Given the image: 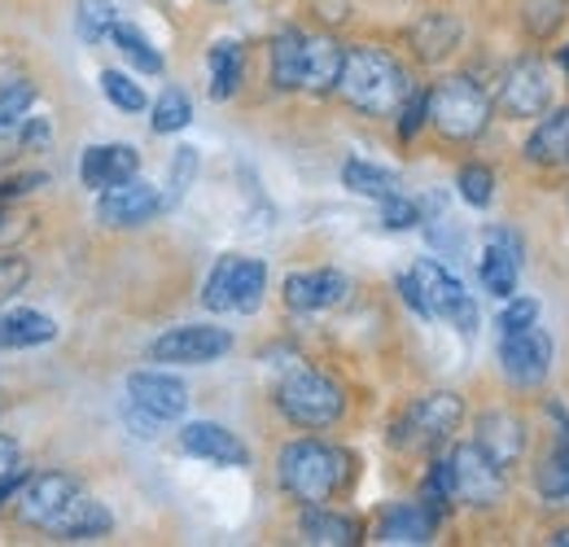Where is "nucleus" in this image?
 I'll return each mask as SVG.
<instances>
[{"label":"nucleus","mask_w":569,"mask_h":547,"mask_svg":"<svg viewBox=\"0 0 569 547\" xmlns=\"http://www.w3.org/2000/svg\"><path fill=\"white\" fill-rule=\"evenodd\" d=\"M338 92L363 115L390 119L412 97V79L386 49L359 44V49H347V62H342V74H338Z\"/></svg>","instance_id":"nucleus-1"},{"label":"nucleus","mask_w":569,"mask_h":547,"mask_svg":"<svg viewBox=\"0 0 569 547\" xmlns=\"http://www.w3.org/2000/svg\"><path fill=\"white\" fill-rule=\"evenodd\" d=\"M399 289H403V302H408L417 316H426V320H447V325H456L465 338H473V329H478V307H473V298L465 294V285L447 272L438 259H417L412 272L399 276Z\"/></svg>","instance_id":"nucleus-2"},{"label":"nucleus","mask_w":569,"mask_h":547,"mask_svg":"<svg viewBox=\"0 0 569 547\" xmlns=\"http://www.w3.org/2000/svg\"><path fill=\"white\" fill-rule=\"evenodd\" d=\"M281 486L298 504H329L347 481V456L329 442L298 438L281 451Z\"/></svg>","instance_id":"nucleus-3"},{"label":"nucleus","mask_w":569,"mask_h":547,"mask_svg":"<svg viewBox=\"0 0 569 547\" xmlns=\"http://www.w3.org/2000/svg\"><path fill=\"white\" fill-rule=\"evenodd\" d=\"M429 123L447 140H478L491 123V101L473 79L451 74L429 88Z\"/></svg>","instance_id":"nucleus-4"},{"label":"nucleus","mask_w":569,"mask_h":547,"mask_svg":"<svg viewBox=\"0 0 569 547\" xmlns=\"http://www.w3.org/2000/svg\"><path fill=\"white\" fill-rule=\"evenodd\" d=\"M277 408L298 429H329V425L342 420L347 399H342V386L333 377L311 372V368H293L281 381V390H277Z\"/></svg>","instance_id":"nucleus-5"},{"label":"nucleus","mask_w":569,"mask_h":547,"mask_svg":"<svg viewBox=\"0 0 569 547\" xmlns=\"http://www.w3.org/2000/svg\"><path fill=\"white\" fill-rule=\"evenodd\" d=\"M263 289H268V268L263 259H246V255H223L207 276V289H202V302L211 311H259L263 302Z\"/></svg>","instance_id":"nucleus-6"},{"label":"nucleus","mask_w":569,"mask_h":547,"mask_svg":"<svg viewBox=\"0 0 569 547\" xmlns=\"http://www.w3.org/2000/svg\"><path fill=\"white\" fill-rule=\"evenodd\" d=\"M465 420V404L460 395L451 390H433L426 399H417L408 416L395 425V442L399 447H412V451H426V447H442Z\"/></svg>","instance_id":"nucleus-7"},{"label":"nucleus","mask_w":569,"mask_h":547,"mask_svg":"<svg viewBox=\"0 0 569 547\" xmlns=\"http://www.w3.org/2000/svg\"><path fill=\"white\" fill-rule=\"evenodd\" d=\"M552 355H557V346L548 338V329H539V325L499 334V368L512 386H543L552 372Z\"/></svg>","instance_id":"nucleus-8"},{"label":"nucleus","mask_w":569,"mask_h":547,"mask_svg":"<svg viewBox=\"0 0 569 547\" xmlns=\"http://www.w3.org/2000/svg\"><path fill=\"white\" fill-rule=\"evenodd\" d=\"M451 486H456V504H469V508H487L503 495V469L478 447V442H460L451 456Z\"/></svg>","instance_id":"nucleus-9"},{"label":"nucleus","mask_w":569,"mask_h":547,"mask_svg":"<svg viewBox=\"0 0 569 547\" xmlns=\"http://www.w3.org/2000/svg\"><path fill=\"white\" fill-rule=\"evenodd\" d=\"M232 350V334L228 329H214V325H180V329H167L162 338L149 342V359L153 364H214Z\"/></svg>","instance_id":"nucleus-10"},{"label":"nucleus","mask_w":569,"mask_h":547,"mask_svg":"<svg viewBox=\"0 0 569 547\" xmlns=\"http://www.w3.org/2000/svg\"><path fill=\"white\" fill-rule=\"evenodd\" d=\"M83 495V486L71 474H36V478L22 481V495H18V517L36 530H53L58 517L71 508L74 499Z\"/></svg>","instance_id":"nucleus-11"},{"label":"nucleus","mask_w":569,"mask_h":547,"mask_svg":"<svg viewBox=\"0 0 569 547\" xmlns=\"http://www.w3.org/2000/svg\"><path fill=\"white\" fill-rule=\"evenodd\" d=\"M499 106L508 119H543L552 110V70L543 62H517L499 83Z\"/></svg>","instance_id":"nucleus-12"},{"label":"nucleus","mask_w":569,"mask_h":547,"mask_svg":"<svg viewBox=\"0 0 569 547\" xmlns=\"http://www.w3.org/2000/svg\"><path fill=\"white\" fill-rule=\"evenodd\" d=\"M128 399H132V408H141L158 425H167V420H180L189 411V386L171 372H132Z\"/></svg>","instance_id":"nucleus-13"},{"label":"nucleus","mask_w":569,"mask_h":547,"mask_svg":"<svg viewBox=\"0 0 569 547\" xmlns=\"http://www.w3.org/2000/svg\"><path fill=\"white\" fill-rule=\"evenodd\" d=\"M162 193L153 189V185H144V180H123V185H114V189H106L101 193V202H97V215H101V223H110V228H141L149 223L158 210H162Z\"/></svg>","instance_id":"nucleus-14"},{"label":"nucleus","mask_w":569,"mask_h":547,"mask_svg":"<svg viewBox=\"0 0 569 547\" xmlns=\"http://www.w3.org/2000/svg\"><path fill=\"white\" fill-rule=\"evenodd\" d=\"M478 276L487 285V294L496 298H512L517 294V276H521V237L512 228H487V250Z\"/></svg>","instance_id":"nucleus-15"},{"label":"nucleus","mask_w":569,"mask_h":547,"mask_svg":"<svg viewBox=\"0 0 569 547\" xmlns=\"http://www.w3.org/2000/svg\"><path fill=\"white\" fill-rule=\"evenodd\" d=\"M180 447H184L189 456H198V460L228 465V469H246V465H250L246 442H241L232 429L214 425V420H193V425H184V429H180Z\"/></svg>","instance_id":"nucleus-16"},{"label":"nucleus","mask_w":569,"mask_h":547,"mask_svg":"<svg viewBox=\"0 0 569 547\" xmlns=\"http://www.w3.org/2000/svg\"><path fill=\"white\" fill-rule=\"evenodd\" d=\"M137 167H141V153H137L132 145H92V149H83V158H79V180H83V189L106 193V189L132 180Z\"/></svg>","instance_id":"nucleus-17"},{"label":"nucleus","mask_w":569,"mask_h":547,"mask_svg":"<svg viewBox=\"0 0 569 547\" xmlns=\"http://www.w3.org/2000/svg\"><path fill=\"white\" fill-rule=\"evenodd\" d=\"M438 530V513L429 508L426 499L421 504H395L381 513L377 521V544H390V547H421L433 539Z\"/></svg>","instance_id":"nucleus-18"},{"label":"nucleus","mask_w":569,"mask_h":547,"mask_svg":"<svg viewBox=\"0 0 569 547\" xmlns=\"http://www.w3.org/2000/svg\"><path fill=\"white\" fill-rule=\"evenodd\" d=\"M342 298H347V276L333 268L284 276V302L293 311H325V307H338Z\"/></svg>","instance_id":"nucleus-19"},{"label":"nucleus","mask_w":569,"mask_h":547,"mask_svg":"<svg viewBox=\"0 0 569 547\" xmlns=\"http://www.w3.org/2000/svg\"><path fill=\"white\" fill-rule=\"evenodd\" d=\"M473 442L496 460L499 469H512L521 460V451H526V425L512 411H487L478 420V438Z\"/></svg>","instance_id":"nucleus-20"},{"label":"nucleus","mask_w":569,"mask_h":547,"mask_svg":"<svg viewBox=\"0 0 569 547\" xmlns=\"http://www.w3.org/2000/svg\"><path fill=\"white\" fill-rule=\"evenodd\" d=\"M342 62H347V49L333 36H302V88L307 92L338 88Z\"/></svg>","instance_id":"nucleus-21"},{"label":"nucleus","mask_w":569,"mask_h":547,"mask_svg":"<svg viewBox=\"0 0 569 547\" xmlns=\"http://www.w3.org/2000/svg\"><path fill=\"white\" fill-rule=\"evenodd\" d=\"M526 158L539 167H561L569 162V106L543 115V123L535 128V137L526 140Z\"/></svg>","instance_id":"nucleus-22"},{"label":"nucleus","mask_w":569,"mask_h":547,"mask_svg":"<svg viewBox=\"0 0 569 547\" xmlns=\"http://www.w3.org/2000/svg\"><path fill=\"white\" fill-rule=\"evenodd\" d=\"M58 338V325L44 316V311H31V307H13L0 316V346H44Z\"/></svg>","instance_id":"nucleus-23"},{"label":"nucleus","mask_w":569,"mask_h":547,"mask_svg":"<svg viewBox=\"0 0 569 547\" xmlns=\"http://www.w3.org/2000/svg\"><path fill=\"white\" fill-rule=\"evenodd\" d=\"M302 539L316 547H351L359 544V526L342 513H329V508L311 504L302 513Z\"/></svg>","instance_id":"nucleus-24"},{"label":"nucleus","mask_w":569,"mask_h":547,"mask_svg":"<svg viewBox=\"0 0 569 547\" xmlns=\"http://www.w3.org/2000/svg\"><path fill=\"white\" fill-rule=\"evenodd\" d=\"M110 526H114V517L106 513V504L79 495L71 508L58 517L53 535H62V539H101V535H110Z\"/></svg>","instance_id":"nucleus-25"},{"label":"nucleus","mask_w":569,"mask_h":547,"mask_svg":"<svg viewBox=\"0 0 569 547\" xmlns=\"http://www.w3.org/2000/svg\"><path fill=\"white\" fill-rule=\"evenodd\" d=\"M456 44H460V22H456L451 13H426V18L412 27V49H417L426 62L447 58Z\"/></svg>","instance_id":"nucleus-26"},{"label":"nucleus","mask_w":569,"mask_h":547,"mask_svg":"<svg viewBox=\"0 0 569 547\" xmlns=\"http://www.w3.org/2000/svg\"><path fill=\"white\" fill-rule=\"evenodd\" d=\"M342 185L359 193V198H390V193H399V176L395 171H386V167H377V162H363V158H351L347 167H342Z\"/></svg>","instance_id":"nucleus-27"},{"label":"nucleus","mask_w":569,"mask_h":547,"mask_svg":"<svg viewBox=\"0 0 569 547\" xmlns=\"http://www.w3.org/2000/svg\"><path fill=\"white\" fill-rule=\"evenodd\" d=\"M241 67H246V53L237 40H219L211 49V97L214 101H228L237 88H241Z\"/></svg>","instance_id":"nucleus-28"},{"label":"nucleus","mask_w":569,"mask_h":547,"mask_svg":"<svg viewBox=\"0 0 569 547\" xmlns=\"http://www.w3.org/2000/svg\"><path fill=\"white\" fill-rule=\"evenodd\" d=\"M31 106H36V83H27V79L0 83V137H18V128L31 119Z\"/></svg>","instance_id":"nucleus-29"},{"label":"nucleus","mask_w":569,"mask_h":547,"mask_svg":"<svg viewBox=\"0 0 569 547\" xmlns=\"http://www.w3.org/2000/svg\"><path fill=\"white\" fill-rule=\"evenodd\" d=\"M272 83L284 92L302 88V31H281L272 40Z\"/></svg>","instance_id":"nucleus-30"},{"label":"nucleus","mask_w":569,"mask_h":547,"mask_svg":"<svg viewBox=\"0 0 569 547\" xmlns=\"http://www.w3.org/2000/svg\"><path fill=\"white\" fill-rule=\"evenodd\" d=\"M535 486H539V495L543 499H569V429L557 438V447L543 456V465H539V474H535Z\"/></svg>","instance_id":"nucleus-31"},{"label":"nucleus","mask_w":569,"mask_h":547,"mask_svg":"<svg viewBox=\"0 0 569 547\" xmlns=\"http://www.w3.org/2000/svg\"><path fill=\"white\" fill-rule=\"evenodd\" d=\"M110 40H114V49H119L137 70H144V74H162V53L144 40L141 27H132V22H114Z\"/></svg>","instance_id":"nucleus-32"},{"label":"nucleus","mask_w":569,"mask_h":547,"mask_svg":"<svg viewBox=\"0 0 569 547\" xmlns=\"http://www.w3.org/2000/svg\"><path fill=\"white\" fill-rule=\"evenodd\" d=\"M189 119H193V101H189V92H184V88H162V97L153 101V119H149V128H153L158 137H171V132L189 128Z\"/></svg>","instance_id":"nucleus-33"},{"label":"nucleus","mask_w":569,"mask_h":547,"mask_svg":"<svg viewBox=\"0 0 569 547\" xmlns=\"http://www.w3.org/2000/svg\"><path fill=\"white\" fill-rule=\"evenodd\" d=\"M114 22H119V9L110 0H79V9H74V31H79L83 44L110 40Z\"/></svg>","instance_id":"nucleus-34"},{"label":"nucleus","mask_w":569,"mask_h":547,"mask_svg":"<svg viewBox=\"0 0 569 547\" xmlns=\"http://www.w3.org/2000/svg\"><path fill=\"white\" fill-rule=\"evenodd\" d=\"M101 92H106V101L114 106V110H123V115H141L144 106V88L132 79V74H123V70H101Z\"/></svg>","instance_id":"nucleus-35"},{"label":"nucleus","mask_w":569,"mask_h":547,"mask_svg":"<svg viewBox=\"0 0 569 547\" xmlns=\"http://www.w3.org/2000/svg\"><path fill=\"white\" fill-rule=\"evenodd\" d=\"M198 171H202V153L193 149V145H180L176 149V158H171V171H167V198L162 202L176 206L184 193H189V185L198 180Z\"/></svg>","instance_id":"nucleus-36"},{"label":"nucleus","mask_w":569,"mask_h":547,"mask_svg":"<svg viewBox=\"0 0 569 547\" xmlns=\"http://www.w3.org/2000/svg\"><path fill=\"white\" fill-rule=\"evenodd\" d=\"M456 189H460V198H465V202L482 210V206L496 202V171H491V167H482V162H469V167H460Z\"/></svg>","instance_id":"nucleus-37"},{"label":"nucleus","mask_w":569,"mask_h":547,"mask_svg":"<svg viewBox=\"0 0 569 547\" xmlns=\"http://www.w3.org/2000/svg\"><path fill=\"white\" fill-rule=\"evenodd\" d=\"M381 223L390 232H408V228L421 223V206L412 198H403V193H390V198H381Z\"/></svg>","instance_id":"nucleus-38"},{"label":"nucleus","mask_w":569,"mask_h":547,"mask_svg":"<svg viewBox=\"0 0 569 547\" xmlns=\"http://www.w3.org/2000/svg\"><path fill=\"white\" fill-rule=\"evenodd\" d=\"M499 334H517V329H530L539 325V302L535 298H508V307L499 311Z\"/></svg>","instance_id":"nucleus-39"},{"label":"nucleus","mask_w":569,"mask_h":547,"mask_svg":"<svg viewBox=\"0 0 569 547\" xmlns=\"http://www.w3.org/2000/svg\"><path fill=\"white\" fill-rule=\"evenodd\" d=\"M27 276H31V268H27L22 259H13V255H9V259H0V302H4V298H13V294L27 285Z\"/></svg>","instance_id":"nucleus-40"},{"label":"nucleus","mask_w":569,"mask_h":547,"mask_svg":"<svg viewBox=\"0 0 569 547\" xmlns=\"http://www.w3.org/2000/svg\"><path fill=\"white\" fill-rule=\"evenodd\" d=\"M13 140H18L22 149H40V145H49V140H53V128H49V119H27Z\"/></svg>","instance_id":"nucleus-41"},{"label":"nucleus","mask_w":569,"mask_h":547,"mask_svg":"<svg viewBox=\"0 0 569 547\" xmlns=\"http://www.w3.org/2000/svg\"><path fill=\"white\" fill-rule=\"evenodd\" d=\"M18 465H22V451H18V442L0 434V481H4V478H13V474H22Z\"/></svg>","instance_id":"nucleus-42"},{"label":"nucleus","mask_w":569,"mask_h":547,"mask_svg":"<svg viewBox=\"0 0 569 547\" xmlns=\"http://www.w3.org/2000/svg\"><path fill=\"white\" fill-rule=\"evenodd\" d=\"M22 474H13V478H4L0 481V508H4V499H13V495H18V486H22Z\"/></svg>","instance_id":"nucleus-43"},{"label":"nucleus","mask_w":569,"mask_h":547,"mask_svg":"<svg viewBox=\"0 0 569 547\" xmlns=\"http://www.w3.org/2000/svg\"><path fill=\"white\" fill-rule=\"evenodd\" d=\"M552 544H557V547H569V530H557V535H552Z\"/></svg>","instance_id":"nucleus-44"}]
</instances>
